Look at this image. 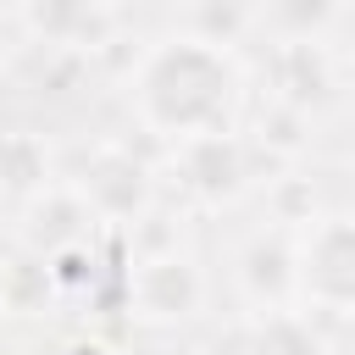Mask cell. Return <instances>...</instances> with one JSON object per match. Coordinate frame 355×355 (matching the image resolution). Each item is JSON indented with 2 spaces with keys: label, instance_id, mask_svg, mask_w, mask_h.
<instances>
[{
  "label": "cell",
  "instance_id": "cell-8",
  "mask_svg": "<svg viewBox=\"0 0 355 355\" xmlns=\"http://www.w3.org/2000/svg\"><path fill=\"white\" fill-rule=\"evenodd\" d=\"M94 189L105 194V189H116V211H128V205H139V194H144V183H139V166H128V161H105L100 172H94Z\"/></svg>",
  "mask_w": 355,
  "mask_h": 355
},
{
  "label": "cell",
  "instance_id": "cell-4",
  "mask_svg": "<svg viewBox=\"0 0 355 355\" xmlns=\"http://www.w3.org/2000/svg\"><path fill=\"white\" fill-rule=\"evenodd\" d=\"M144 300H150V311H161V316L183 311V305L194 300V272H189L183 261H161V266L144 277Z\"/></svg>",
  "mask_w": 355,
  "mask_h": 355
},
{
  "label": "cell",
  "instance_id": "cell-6",
  "mask_svg": "<svg viewBox=\"0 0 355 355\" xmlns=\"http://www.w3.org/2000/svg\"><path fill=\"white\" fill-rule=\"evenodd\" d=\"M33 22L44 33H78L94 22V0H33Z\"/></svg>",
  "mask_w": 355,
  "mask_h": 355
},
{
  "label": "cell",
  "instance_id": "cell-9",
  "mask_svg": "<svg viewBox=\"0 0 355 355\" xmlns=\"http://www.w3.org/2000/svg\"><path fill=\"white\" fill-rule=\"evenodd\" d=\"M283 266H288V261H283V250H277V244H255V250H250V272H244V277H250V288H255V294H277V288H283Z\"/></svg>",
  "mask_w": 355,
  "mask_h": 355
},
{
  "label": "cell",
  "instance_id": "cell-1",
  "mask_svg": "<svg viewBox=\"0 0 355 355\" xmlns=\"http://www.w3.org/2000/svg\"><path fill=\"white\" fill-rule=\"evenodd\" d=\"M139 94H144V111L161 128L205 133L233 100V72H227V61L216 50H205L200 39H183V44H166L144 67Z\"/></svg>",
  "mask_w": 355,
  "mask_h": 355
},
{
  "label": "cell",
  "instance_id": "cell-2",
  "mask_svg": "<svg viewBox=\"0 0 355 355\" xmlns=\"http://www.w3.org/2000/svg\"><path fill=\"white\" fill-rule=\"evenodd\" d=\"M305 283L333 305H355V222H322L311 233Z\"/></svg>",
  "mask_w": 355,
  "mask_h": 355
},
{
  "label": "cell",
  "instance_id": "cell-7",
  "mask_svg": "<svg viewBox=\"0 0 355 355\" xmlns=\"http://www.w3.org/2000/svg\"><path fill=\"white\" fill-rule=\"evenodd\" d=\"M39 166H44V155L33 150V139H6V144H0V178H6V183L22 189V183L39 178Z\"/></svg>",
  "mask_w": 355,
  "mask_h": 355
},
{
  "label": "cell",
  "instance_id": "cell-3",
  "mask_svg": "<svg viewBox=\"0 0 355 355\" xmlns=\"http://www.w3.org/2000/svg\"><path fill=\"white\" fill-rule=\"evenodd\" d=\"M183 166H189V178H194L200 189H211V194H222V189L239 183V150H233L222 133H200V139L189 144Z\"/></svg>",
  "mask_w": 355,
  "mask_h": 355
},
{
  "label": "cell",
  "instance_id": "cell-5",
  "mask_svg": "<svg viewBox=\"0 0 355 355\" xmlns=\"http://www.w3.org/2000/svg\"><path fill=\"white\" fill-rule=\"evenodd\" d=\"M255 355H322V344H316V333L300 327L294 316H277V322H266Z\"/></svg>",
  "mask_w": 355,
  "mask_h": 355
}]
</instances>
